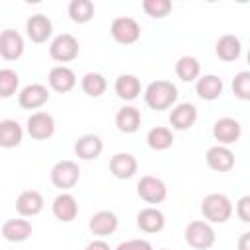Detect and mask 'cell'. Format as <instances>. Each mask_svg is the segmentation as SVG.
<instances>
[{"mask_svg":"<svg viewBox=\"0 0 250 250\" xmlns=\"http://www.w3.org/2000/svg\"><path fill=\"white\" fill-rule=\"evenodd\" d=\"M105 88H107V82H105V78H104L100 72H88V74L82 78V90H84V94L90 96V98L102 96V94L105 92Z\"/></svg>","mask_w":250,"mask_h":250,"instance_id":"4dcf8cb0","label":"cell"},{"mask_svg":"<svg viewBox=\"0 0 250 250\" xmlns=\"http://www.w3.org/2000/svg\"><path fill=\"white\" fill-rule=\"evenodd\" d=\"M49 55L57 62H68L78 57V41L70 33H61L59 37L53 39L49 47Z\"/></svg>","mask_w":250,"mask_h":250,"instance_id":"5b68a950","label":"cell"},{"mask_svg":"<svg viewBox=\"0 0 250 250\" xmlns=\"http://www.w3.org/2000/svg\"><path fill=\"white\" fill-rule=\"evenodd\" d=\"M162 250H166V248H162Z\"/></svg>","mask_w":250,"mask_h":250,"instance_id":"ab89813d","label":"cell"},{"mask_svg":"<svg viewBox=\"0 0 250 250\" xmlns=\"http://www.w3.org/2000/svg\"><path fill=\"white\" fill-rule=\"evenodd\" d=\"M109 172L119 180H129L137 172V160L135 156L127 152H119L109 160Z\"/></svg>","mask_w":250,"mask_h":250,"instance_id":"2e32d148","label":"cell"},{"mask_svg":"<svg viewBox=\"0 0 250 250\" xmlns=\"http://www.w3.org/2000/svg\"><path fill=\"white\" fill-rule=\"evenodd\" d=\"M137 193L146 203H162L166 199V186L156 176H143L137 184Z\"/></svg>","mask_w":250,"mask_h":250,"instance_id":"52a82bcc","label":"cell"},{"mask_svg":"<svg viewBox=\"0 0 250 250\" xmlns=\"http://www.w3.org/2000/svg\"><path fill=\"white\" fill-rule=\"evenodd\" d=\"M21 137H23V131L18 121H14V119L0 121V146L14 148L21 143Z\"/></svg>","mask_w":250,"mask_h":250,"instance_id":"603a6c76","label":"cell"},{"mask_svg":"<svg viewBox=\"0 0 250 250\" xmlns=\"http://www.w3.org/2000/svg\"><path fill=\"white\" fill-rule=\"evenodd\" d=\"M186 240L195 250H207L215 242V232H213V229L207 223H203V221H191L186 227Z\"/></svg>","mask_w":250,"mask_h":250,"instance_id":"3957f363","label":"cell"},{"mask_svg":"<svg viewBox=\"0 0 250 250\" xmlns=\"http://www.w3.org/2000/svg\"><path fill=\"white\" fill-rule=\"evenodd\" d=\"M215 53H217V57H219L221 61H225V62L236 61V59L240 57V41H238V37L232 35V33L223 35V37L217 41V45H215Z\"/></svg>","mask_w":250,"mask_h":250,"instance_id":"44dd1931","label":"cell"},{"mask_svg":"<svg viewBox=\"0 0 250 250\" xmlns=\"http://www.w3.org/2000/svg\"><path fill=\"white\" fill-rule=\"evenodd\" d=\"M205 160L215 172H229L234 166V154L227 146H211L205 154Z\"/></svg>","mask_w":250,"mask_h":250,"instance_id":"7c38bea8","label":"cell"},{"mask_svg":"<svg viewBox=\"0 0 250 250\" xmlns=\"http://www.w3.org/2000/svg\"><path fill=\"white\" fill-rule=\"evenodd\" d=\"M176 74H178V78L184 80V82L195 80V78L199 76V62H197V59H195V57H189V55L182 57V59L176 62Z\"/></svg>","mask_w":250,"mask_h":250,"instance_id":"f546056e","label":"cell"},{"mask_svg":"<svg viewBox=\"0 0 250 250\" xmlns=\"http://www.w3.org/2000/svg\"><path fill=\"white\" fill-rule=\"evenodd\" d=\"M49 100V90L41 84H29L25 86L20 96H18V102L23 109H35V107H41L45 102Z\"/></svg>","mask_w":250,"mask_h":250,"instance_id":"8fae6325","label":"cell"},{"mask_svg":"<svg viewBox=\"0 0 250 250\" xmlns=\"http://www.w3.org/2000/svg\"><path fill=\"white\" fill-rule=\"evenodd\" d=\"M236 215L242 223H250V195H242L236 203Z\"/></svg>","mask_w":250,"mask_h":250,"instance_id":"e575fe53","label":"cell"},{"mask_svg":"<svg viewBox=\"0 0 250 250\" xmlns=\"http://www.w3.org/2000/svg\"><path fill=\"white\" fill-rule=\"evenodd\" d=\"M236 248H238V250H250V232H244V234L238 238Z\"/></svg>","mask_w":250,"mask_h":250,"instance_id":"8d00e7d4","label":"cell"},{"mask_svg":"<svg viewBox=\"0 0 250 250\" xmlns=\"http://www.w3.org/2000/svg\"><path fill=\"white\" fill-rule=\"evenodd\" d=\"M195 119H197V109L193 104H180L170 113V125L178 131L189 129L195 123Z\"/></svg>","mask_w":250,"mask_h":250,"instance_id":"9a60e30c","label":"cell"},{"mask_svg":"<svg viewBox=\"0 0 250 250\" xmlns=\"http://www.w3.org/2000/svg\"><path fill=\"white\" fill-rule=\"evenodd\" d=\"M248 64H250V51H248Z\"/></svg>","mask_w":250,"mask_h":250,"instance_id":"f35d334b","label":"cell"},{"mask_svg":"<svg viewBox=\"0 0 250 250\" xmlns=\"http://www.w3.org/2000/svg\"><path fill=\"white\" fill-rule=\"evenodd\" d=\"M195 92H197V96L203 98V100H217V98L223 94V80H221L219 76H213V74L203 76V78L197 80Z\"/></svg>","mask_w":250,"mask_h":250,"instance_id":"484cf974","label":"cell"},{"mask_svg":"<svg viewBox=\"0 0 250 250\" xmlns=\"http://www.w3.org/2000/svg\"><path fill=\"white\" fill-rule=\"evenodd\" d=\"M146 143L152 150H166V148L172 146L174 137H172V131L168 127H154V129L148 131Z\"/></svg>","mask_w":250,"mask_h":250,"instance_id":"83f0119b","label":"cell"},{"mask_svg":"<svg viewBox=\"0 0 250 250\" xmlns=\"http://www.w3.org/2000/svg\"><path fill=\"white\" fill-rule=\"evenodd\" d=\"M115 125L121 133H135L141 127V113L137 107H121L115 115Z\"/></svg>","mask_w":250,"mask_h":250,"instance_id":"4316f807","label":"cell"},{"mask_svg":"<svg viewBox=\"0 0 250 250\" xmlns=\"http://www.w3.org/2000/svg\"><path fill=\"white\" fill-rule=\"evenodd\" d=\"M240 133H242L240 123L236 119H232V117L217 119L215 125H213V137L219 143H223V145H230V143L238 141L240 139Z\"/></svg>","mask_w":250,"mask_h":250,"instance_id":"30bf717a","label":"cell"},{"mask_svg":"<svg viewBox=\"0 0 250 250\" xmlns=\"http://www.w3.org/2000/svg\"><path fill=\"white\" fill-rule=\"evenodd\" d=\"M143 10L150 18H166L172 10V2L170 0H145Z\"/></svg>","mask_w":250,"mask_h":250,"instance_id":"836d02e7","label":"cell"},{"mask_svg":"<svg viewBox=\"0 0 250 250\" xmlns=\"http://www.w3.org/2000/svg\"><path fill=\"white\" fill-rule=\"evenodd\" d=\"M20 84V78L14 70H0V96L2 98H10L12 94H16V88Z\"/></svg>","mask_w":250,"mask_h":250,"instance_id":"d6a6232c","label":"cell"},{"mask_svg":"<svg viewBox=\"0 0 250 250\" xmlns=\"http://www.w3.org/2000/svg\"><path fill=\"white\" fill-rule=\"evenodd\" d=\"M109 31H111V37H113L117 43H121V45H131V43H135V41L141 37V27H139V23H137L133 18H129V16L115 18V20L111 21Z\"/></svg>","mask_w":250,"mask_h":250,"instance_id":"277c9868","label":"cell"},{"mask_svg":"<svg viewBox=\"0 0 250 250\" xmlns=\"http://www.w3.org/2000/svg\"><path fill=\"white\" fill-rule=\"evenodd\" d=\"M176 100H178V90L168 80H154L148 84V88L145 92L146 105L150 109H156V111L168 109Z\"/></svg>","mask_w":250,"mask_h":250,"instance_id":"6da1fadb","label":"cell"},{"mask_svg":"<svg viewBox=\"0 0 250 250\" xmlns=\"http://www.w3.org/2000/svg\"><path fill=\"white\" fill-rule=\"evenodd\" d=\"M33 229L27 221L23 219H10L2 225V236L10 242H23L31 236Z\"/></svg>","mask_w":250,"mask_h":250,"instance_id":"ffe728a7","label":"cell"},{"mask_svg":"<svg viewBox=\"0 0 250 250\" xmlns=\"http://www.w3.org/2000/svg\"><path fill=\"white\" fill-rule=\"evenodd\" d=\"M137 225L145 232H160L164 229V215L158 209L146 207L137 215Z\"/></svg>","mask_w":250,"mask_h":250,"instance_id":"cb8c5ba5","label":"cell"},{"mask_svg":"<svg viewBox=\"0 0 250 250\" xmlns=\"http://www.w3.org/2000/svg\"><path fill=\"white\" fill-rule=\"evenodd\" d=\"M102 148H104V145H102V139L98 135H84L74 145V152L82 160H94V158H98L102 154Z\"/></svg>","mask_w":250,"mask_h":250,"instance_id":"d6986e66","label":"cell"},{"mask_svg":"<svg viewBox=\"0 0 250 250\" xmlns=\"http://www.w3.org/2000/svg\"><path fill=\"white\" fill-rule=\"evenodd\" d=\"M117 229V217L111 211H98L90 217V230L98 236H107Z\"/></svg>","mask_w":250,"mask_h":250,"instance_id":"7402d4cb","label":"cell"},{"mask_svg":"<svg viewBox=\"0 0 250 250\" xmlns=\"http://www.w3.org/2000/svg\"><path fill=\"white\" fill-rule=\"evenodd\" d=\"M49 84H51V88H53L55 92L66 94V92H70V90L74 88L76 76H74V72H72L70 68H66V66H55V68H51V72H49Z\"/></svg>","mask_w":250,"mask_h":250,"instance_id":"ac0fdd59","label":"cell"},{"mask_svg":"<svg viewBox=\"0 0 250 250\" xmlns=\"http://www.w3.org/2000/svg\"><path fill=\"white\" fill-rule=\"evenodd\" d=\"M53 215L59 221H62V223L74 221L76 215H78V203H76V199L70 193H61L53 201Z\"/></svg>","mask_w":250,"mask_h":250,"instance_id":"e0dca14e","label":"cell"},{"mask_svg":"<svg viewBox=\"0 0 250 250\" xmlns=\"http://www.w3.org/2000/svg\"><path fill=\"white\" fill-rule=\"evenodd\" d=\"M115 94L121 98V100H135L139 94H141V82L137 76L133 74H121L117 80H115Z\"/></svg>","mask_w":250,"mask_h":250,"instance_id":"d4e9b609","label":"cell"},{"mask_svg":"<svg viewBox=\"0 0 250 250\" xmlns=\"http://www.w3.org/2000/svg\"><path fill=\"white\" fill-rule=\"evenodd\" d=\"M117 250H152V246L146 240H127V242H121Z\"/></svg>","mask_w":250,"mask_h":250,"instance_id":"d590c367","label":"cell"},{"mask_svg":"<svg viewBox=\"0 0 250 250\" xmlns=\"http://www.w3.org/2000/svg\"><path fill=\"white\" fill-rule=\"evenodd\" d=\"M232 94L238 100L250 102V72L244 70V72H238L232 78Z\"/></svg>","mask_w":250,"mask_h":250,"instance_id":"1f68e13d","label":"cell"},{"mask_svg":"<svg viewBox=\"0 0 250 250\" xmlns=\"http://www.w3.org/2000/svg\"><path fill=\"white\" fill-rule=\"evenodd\" d=\"M43 209V195L35 189H25L16 199V211L23 217H33Z\"/></svg>","mask_w":250,"mask_h":250,"instance_id":"4fadbf2b","label":"cell"},{"mask_svg":"<svg viewBox=\"0 0 250 250\" xmlns=\"http://www.w3.org/2000/svg\"><path fill=\"white\" fill-rule=\"evenodd\" d=\"M53 33V23L47 16L43 14H35L27 20V35L33 43H43L51 37Z\"/></svg>","mask_w":250,"mask_h":250,"instance_id":"5bb4252c","label":"cell"},{"mask_svg":"<svg viewBox=\"0 0 250 250\" xmlns=\"http://www.w3.org/2000/svg\"><path fill=\"white\" fill-rule=\"evenodd\" d=\"M23 53V39L14 29H4L0 33V55L6 61H16Z\"/></svg>","mask_w":250,"mask_h":250,"instance_id":"9c48e42d","label":"cell"},{"mask_svg":"<svg viewBox=\"0 0 250 250\" xmlns=\"http://www.w3.org/2000/svg\"><path fill=\"white\" fill-rule=\"evenodd\" d=\"M78 178H80V168L72 160H61L51 170V182L55 188H61V189L72 188L78 182Z\"/></svg>","mask_w":250,"mask_h":250,"instance_id":"8992f818","label":"cell"},{"mask_svg":"<svg viewBox=\"0 0 250 250\" xmlns=\"http://www.w3.org/2000/svg\"><path fill=\"white\" fill-rule=\"evenodd\" d=\"M86 250H109V244L104 242V240H94L86 246Z\"/></svg>","mask_w":250,"mask_h":250,"instance_id":"74e56055","label":"cell"},{"mask_svg":"<svg viewBox=\"0 0 250 250\" xmlns=\"http://www.w3.org/2000/svg\"><path fill=\"white\" fill-rule=\"evenodd\" d=\"M201 213L211 223H225L232 215V205L227 195L223 193H211L201 203Z\"/></svg>","mask_w":250,"mask_h":250,"instance_id":"7a4b0ae2","label":"cell"},{"mask_svg":"<svg viewBox=\"0 0 250 250\" xmlns=\"http://www.w3.org/2000/svg\"><path fill=\"white\" fill-rule=\"evenodd\" d=\"M27 133L35 141H45L55 133V119L45 111H37L27 119Z\"/></svg>","mask_w":250,"mask_h":250,"instance_id":"ba28073f","label":"cell"},{"mask_svg":"<svg viewBox=\"0 0 250 250\" xmlns=\"http://www.w3.org/2000/svg\"><path fill=\"white\" fill-rule=\"evenodd\" d=\"M94 4L90 0H72L68 4V16L76 23H86L94 18Z\"/></svg>","mask_w":250,"mask_h":250,"instance_id":"f1b7e54d","label":"cell"}]
</instances>
